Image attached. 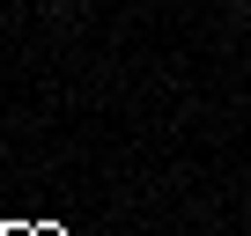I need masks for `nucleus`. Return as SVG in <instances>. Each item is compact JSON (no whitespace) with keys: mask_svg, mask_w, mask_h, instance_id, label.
<instances>
[{"mask_svg":"<svg viewBox=\"0 0 251 236\" xmlns=\"http://www.w3.org/2000/svg\"><path fill=\"white\" fill-rule=\"evenodd\" d=\"M229 8H251V0H229Z\"/></svg>","mask_w":251,"mask_h":236,"instance_id":"f257e3e1","label":"nucleus"}]
</instances>
